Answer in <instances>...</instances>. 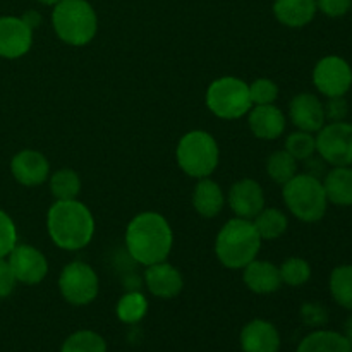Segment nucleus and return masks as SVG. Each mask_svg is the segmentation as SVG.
Returning <instances> with one entry per match:
<instances>
[{
    "label": "nucleus",
    "instance_id": "27",
    "mask_svg": "<svg viewBox=\"0 0 352 352\" xmlns=\"http://www.w3.org/2000/svg\"><path fill=\"white\" fill-rule=\"evenodd\" d=\"M267 174L275 184H287L298 174V160L285 150H277L267 158Z\"/></svg>",
    "mask_w": 352,
    "mask_h": 352
},
{
    "label": "nucleus",
    "instance_id": "20",
    "mask_svg": "<svg viewBox=\"0 0 352 352\" xmlns=\"http://www.w3.org/2000/svg\"><path fill=\"white\" fill-rule=\"evenodd\" d=\"M226 205V195L219 182L210 177L198 179L195 191H192V206L196 213L203 219H215Z\"/></svg>",
    "mask_w": 352,
    "mask_h": 352
},
{
    "label": "nucleus",
    "instance_id": "5",
    "mask_svg": "<svg viewBox=\"0 0 352 352\" xmlns=\"http://www.w3.org/2000/svg\"><path fill=\"white\" fill-rule=\"evenodd\" d=\"M175 160L181 170L189 177H210L219 167V143L208 131H189L179 140L175 148Z\"/></svg>",
    "mask_w": 352,
    "mask_h": 352
},
{
    "label": "nucleus",
    "instance_id": "22",
    "mask_svg": "<svg viewBox=\"0 0 352 352\" xmlns=\"http://www.w3.org/2000/svg\"><path fill=\"white\" fill-rule=\"evenodd\" d=\"M323 188L329 203L337 206H352V168L333 167L323 177Z\"/></svg>",
    "mask_w": 352,
    "mask_h": 352
},
{
    "label": "nucleus",
    "instance_id": "32",
    "mask_svg": "<svg viewBox=\"0 0 352 352\" xmlns=\"http://www.w3.org/2000/svg\"><path fill=\"white\" fill-rule=\"evenodd\" d=\"M250 96L253 105H270L278 98L277 82L268 78H258L250 85Z\"/></svg>",
    "mask_w": 352,
    "mask_h": 352
},
{
    "label": "nucleus",
    "instance_id": "24",
    "mask_svg": "<svg viewBox=\"0 0 352 352\" xmlns=\"http://www.w3.org/2000/svg\"><path fill=\"white\" fill-rule=\"evenodd\" d=\"M48 188L55 201L78 199L81 192V177L72 168H58L48 177Z\"/></svg>",
    "mask_w": 352,
    "mask_h": 352
},
{
    "label": "nucleus",
    "instance_id": "35",
    "mask_svg": "<svg viewBox=\"0 0 352 352\" xmlns=\"http://www.w3.org/2000/svg\"><path fill=\"white\" fill-rule=\"evenodd\" d=\"M301 318L306 325L311 327H320L323 323H327L329 315H327V309L322 305H316V302H306L301 308Z\"/></svg>",
    "mask_w": 352,
    "mask_h": 352
},
{
    "label": "nucleus",
    "instance_id": "10",
    "mask_svg": "<svg viewBox=\"0 0 352 352\" xmlns=\"http://www.w3.org/2000/svg\"><path fill=\"white\" fill-rule=\"evenodd\" d=\"M313 82L320 93L330 96H344L352 86V69L349 62L337 55L323 57L313 69Z\"/></svg>",
    "mask_w": 352,
    "mask_h": 352
},
{
    "label": "nucleus",
    "instance_id": "37",
    "mask_svg": "<svg viewBox=\"0 0 352 352\" xmlns=\"http://www.w3.org/2000/svg\"><path fill=\"white\" fill-rule=\"evenodd\" d=\"M16 277H14L12 270L7 258H0V299L9 298L16 289Z\"/></svg>",
    "mask_w": 352,
    "mask_h": 352
},
{
    "label": "nucleus",
    "instance_id": "6",
    "mask_svg": "<svg viewBox=\"0 0 352 352\" xmlns=\"http://www.w3.org/2000/svg\"><path fill=\"white\" fill-rule=\"evenodd\" d=\"M282 198L289 212L306 223L322 220L329 206L323 182L305 172L296 174L287 184L282 186Z\"/></svg>",
    "mask_w": 352,
    "mask_h": 352
},
{
    "label": "nucleus",
    "instance_id": "9",
    "mask_svg": "<svg viewBox=\"0 0 352 352\" xmlns=\"http://www.w3.org/2000/svg\"><path fill=\"white\" fill-rule=\"evenodd\" d=\"M316 153L332 167L352 165V124H325L316 134Z\"/></svg>",
    "mask_w": 352,
    "mask_h": 352
},
{
    "label": "nucleus",
    "instance_id": "12",
    "mask_svg": "<svg viewBox=\"0 0 352 352\" xmlns=\"http://www.w3.org/2000/svg\"><path fill=\"white\" fill-rule=\"evenodd\" d=\"M33 45V30L21 17H0V57L21 58L30 52Z\"/></svg>",
    "mask_w": 352,
    "mask_h": 352
},
{
    "label": "nucleus",
    "instance_id": "40",
    "mask_svg": "<svg viewBox=\"0 0 352 352\" xmlns=\"http://www.w3.org/2000/svg\"><path fill=\"white\" fill-rule=\"evenodd\" d=\"M344 336H346V339L352 344V315L347 318L346 325H344Z\"/></svg>",
    "mask_w": 352,
    "mask_h": 352
},
{
    "label": "nucleus",
    "instance_id": "39",
    "mask_svg": "<svg viewBox=\"0 0 352 352\" xmlns=\"http://www.w3.org/2000/svg\"><path fill=\"white\" fill-rule=\"evenodd\" d=\"M21 19L24 21V23L28 24V26L31 28V30H36V28H40V24H41V14L38 12V10H26V12L23 14V16H21Z\"/></svg>",
    "mask_w": 352,
    "mask_h": 352
},
{
    "label": "nucleus",
    "instance_id": "31",
    "mask_svg": "<svg viewBox=\"0 0 352 352\" xmlns=\"http://www.w3.org/2000/svg\"><path fill=\"white\" fill-rule=\"evenodd\" d=\"M284 150L291 153L298 162H302L316 153V138L313 136V133L298 129L289 134Z\"/></svg>",
    "mask_w": 352,
    "mask_h": 352
},
{
    "label": "nucleus",
    "instance_id": "26",
    "mask_svg": "<svg viewBox=\"0 0 352 352\" xmlns=\"http://www.w3.org/2000/svg\"><path fill=\"white\" fill-rule=\"evenodd\" d=\"M261 241H275L285 234L289 227L287 215L278 208H263L253 219Z\"/></svg>",
    "mask_w": 352,
    "mask_h": 352
},
{
    "label": "nucleus",
    "instance_id": "30",
    "mask_svg": "<svg viewBox=\"0 0 352 352\" xmlns=\"http://www.w3.org/2000/svg\"><path fill=\"white\" fill-rule=\"evenodd\" d=\"M278 272H280L282 284L289 287H301L311 278V267L305 258H289L278 267Z\"/></svg>",
    "mask_w": 352,
    "mask_h": 352
},
{
    "label": "nucleus",
    "instance_id": "38",
    "mask_svg": "<svg viewBox=\"0 0 352 352\" xmlns=\"http://www.w3.org/2000/svg\"><path fill=\"white\" fill-rule=\"evenodd\" d=\"M305 162V174H308V175H311V177H316V179H320V181H322L323 177H325L327 175V162L323 160L322 157H315V155H311V157L309 158H306V160H302Z\"/></svg>",
    "mask_w": 352,
    "mask_h": 352
},
{
    "label": "nucleus",
    "instance_id": "34",
    "mask_svg": "<svg viewBox=\"0 0 352 352\" xmlns=\"http://www.w3.org/2000/svg\"><path fill=\"white\" fill-rule=\"evenodd\" d=\"M325 110V119L330 122H342L349 113V105L344 96H330L329 102L323 105Z\"/></svg>",
    "mask_w": 352,
    "mask_h": 352
},
{
    "label": "nucleus",
    "instance_id": "28",
    "mask_svg": "<svg viewBox=\"0 0 352 352\" xmlns=\"http://www.w3.org/2000/svg\"><path fill=\"white\" fill-rule=\"evenodd\" d=\"M330 294L333 301L352 311V265H340L330 274Z\"/></svg>",
    "mask_w": 352,
    "mask_h": 352
},
{
    "label": "nucleus",
    "instance_id": "41",
    "mask_svg": "<svg viewBox=\"0 0 352 352\" xmlns=\"http://www.w3.org/2000/svg\"><path fill=\"white\" fill-rule=\"evenodd\" d=\"M38 2L43 3V6H50V7H54L55 3H58V2H60V0H38Z\"/></svg>",
    "mask_w": 352,
    "mask_h": 352
},
{
    "label": "nucleus",
    "instance_id": "3",
    "mask_svg": "<svg viewBox=\"0 0 352 352\" xmlns=\"http://www.w3.org/2000/svg\"><path fill=\"white\" fill-rule=\"evenodd\" d=\"M261 237L253 220H227L215 239V254L220 263L230 270H243L248 263L256 260L261 250Z\"/></svg>",
    "mask_w": 352,
    "mask_h": 352
},
{
    "label": "nucleus",
    "instance_id": "18",
    "mask_svg": "<svg viewBox=\"0 0 352 352\" xmlns=\"http://www.w3.org/2000/svg\"><path fill=\"white\" fill-rule=\"evenodd\" d=\"M250 129L258 140L274 141L284 134L285 116L275 103L270 105H253L248 112Z\"/></svg>",
    "mask_w": 352,
    "mask_h": 352
},
{
    "label": "nucleus",
    "instance_id": "33",
    "mask_svg": "<svg viewBox=\"0 0 352 352\" xmlns=\"http://www.w3.org/2000/svg\"><path fill=\"white\" fill-rule=\"evenodd\" d=\"M17 244V229L9 213L0 210V258L9 256Z\"/></svg>",
    "mask_w": 352,
    "mask_h": 352
},
{
    "label": "nucleus",
    "instance_id": "2",
    "mask_svg": "<svg viewBox=\"0 0 352 352\" xmlns=\"http://www.w3.org/2000/svg\"><path fill=\"white\" fill-rule=\"evenodd\" d=\"M47 232L64 251H79L95 236V217L79 199L55 201L47 212Z\"/></svg>",
    "mask_w": 352,
    "mask_h": 352
},
{
    "label": "nucleus",
    "instance_id": "7",
    "mask_svg": "<svg viewBox=\"0 0 352 352\" xmlns=\"http://www.w3.org/2000/svg\"><path fill=\"white\" fill-rule=\"evenodd\" d=\"M205 102L210 112L223 120L241 119V117L248 116L253 107L250 85L236 76H222L210 82Z\"/></svg>",
    "mask_w": 352,
    "mask_h": 352
},
{
    "label": "nucleus",
    "instance_id": "21",
    "mask_svg": "<svg viewBox=\"0 0 352 352\" xmlns=\"http://www.w3.org/2000/svg\"><path fill=\"white\" fill-rule=\"evenodd\" d=\"M316 0H275L274 14L287 28H302L316 16Z\"/></svg>",
    "mask_w": 352,
    "mask_h": 352
},
{
    "label": "nucleus",
    "instance_id": "8",
    "mask_svg": "<svg viewBox=\"0 0 352 352\" xmlns=\"http://www.w3.org/2000/svg\"><path fill=\"white\" fill-rule=\"evenodd\" d=\"M60 296L72 306H88L96 299L100 280L91 265L85 261H71L58 275Z\"/></svg>",
    "mask_w": 352,
    "mask_h": 352
},
{
    "label": "nucleus",
    "instance_id": "23",
    "mask_svg": "<svg viewBox=\"0 0 352 352\" xmlns=\"http://www.w3.org/2000/svg\"><path fill=\"white\" fill-rule=\"evenodd\" d=\"M296 352H352V344L344 333L333 330H315L299 342Z\"/></svg>",
    "mask_w": 352,
    "mask_h": 352
},
{
    "label": "nucleus",
    "instance_id": "14",
    "mask_svg": "<svg viewBox=\"0 0 352 352\" xmlns=\"http://www.w3.org/2000/svg\"><path fill=\"white\" fill-rule=\"evenodd\" d=\"M144 285L148 292L158 299H174L184 289V277L181 270L167 261H160L146 267Z\"/></svg>",
    "mask_w": 352,
    "mask_h": 352
},
{
    "label": "nucleus",
    "instance_id": "11",
    "mask_svg": "<svg viewBox=\"0 0 352 352\" xmlns=\"http://www.w3.org/2000/svg\"><path fill=\"white\" fill-rule=\"evenodd\" d=\"M17 282L24 285H36L48 275L47 256L31 244H16L7 256Z\"/></svg>",
    "mask_w": 352,
    "mask_h": 352
},
{
    "label": "nucleus",
    "instance_id": "13",
    "mask_svg": "<svg viewBox=\"0 0 352 352\" xmlns=\"http://www.w3.org/2000/svg\"><path fill=\"white\" fill-rule=\"evenodd\" d=\"M227 203L236 217L253 220L265 208L263 188L254 179H239L229 189Z\"/></svg>",
    "mask_w": 352,
    "mask_h": 352
},
{
    "label": "nucleus",
    "instance_id": "19",
    "mask_svg": "<svg viewBox=\"0 0 352 352\" xmlns=\"http://www.w3.org/2000/svg\"><path fill=\"white\" fill-rule=\"evenodd\" d=\"M243 280L251 292L268 296L282 287L280 272L277 265L267 260H253L243 268Z\"/></svg>",
    "mask_w": 352,
    "mask_h": 352
},
{
    "label": "nucleus",
    "instance_id": "16",
    "mask_svg": "<svg viewBox=\"0 0 352 352\" xmlns=\"http://www.w3.org/2000/svg\"><path fill=\"white\" fill-rule=\"evenodd\" d=\"M289 117L299 131L318 133L325 126V110L320 98L313 93H299L289 103Z\"/></svg>",
    "mask_w": 352,
    "mask_h": 352
},
{
    "label": "nucleus",
    "instance_id": "36",
    "mask_svg": "<svg viewBox=\"0 0 352 352\" xmlns=\"http://www.w3.org/2000/svg\"><path fill=\"white\" fill-rule=\"evenodd\" d=\"M316 7L329 17H342L351 10L352 0H316Z\"/></svg>",
    "mask_w": 352,
    "mask_h": 352
},
{
    "label": "nucleus",
    "instance_id": "29",
    "mask_svg": "<svg viewBox=\"0 0 352 352\" xmlns=\"http://www.w3.org/2000/svg\"><path fill=\"white\" fill-rule=\"evenodd\" d=\"M60 352H107V342L93 330H78L64 340Z\"/></svg>",
    "mask_w": 352,
    "mask_h": 352
},
{
    "label": "nucleus",
    "instance_id": "4",
    "mask_svg": "<svg viewBox=\"0 0 352 352\" xmlns=\"http://www.w3.org/2000/svg\"><path fill=\"white\" fill-rule=\"evenodd\" d=\"M52 26L65 45L85 47L96 36L98 17L88 0H60L52 10Z\"/></svg>",
    "mask_w": 352,
    "mask_h": 352
},
{
    "label": "nucleus",
    "instance_id": "17",
    "mask_svg": "<svg viewBox=\"0 0 352 352\" xmlns=\"http://www.w3.org/2000/svg\"><path fill=\"white\" fill-rule=\"evenodd\" d=\"M239 344L243 352H278L282 339L274 323L256 318L243 327Z\"/></svg>",
    "mask_w": 352,
    "mask_h": 352
},
{
    "label": "nucleus",
    "instance_id": "25",
    "mask_svg": "<svg viewBox=\"0 0 352 352\" xmlns=\"http://www.w3.org/2000/svg\"><path fill=\"white\" fill-rule=\"evenodd\" d=\"M148 299L141 291H127L126 294L120 296L116 306V315L126 325H136L146 316L148 313Z\"/></svg>",
    "mask_w": 352,
    "mask_h": 352
},
{
    "label": "nucleus",
    "instance_id": "15",
    "mask_svg": "<svg viewBox=\"0 0 352 352\" xmlns=\"http://www.w3.org/2000/svg\"><path fill=\"white\" fill-rule=\"evenodd\" d=\"M10 172L21 186L34 188L50 177V164L47 157L36 150H21L10 162Z\"/></svg>",
    "mask_w": 352,
    "mask_h": 352
},
{
    "label": "nucleus",
    "instance_id": "1",
    "mask_svg": "<svg viewBox=\"0 0 352 352\" xmlns=\"http://www.w3.org/2000/svg\"><path fill=\"white\" fill-rule=\"evenodd\" d=\"M174 246V232L162 213H138L126 229V248L129 256L143 267L167 261Z\"/></svg>",
    "mask_w": 352,
    "mask_h": 352
}]
</instances>
